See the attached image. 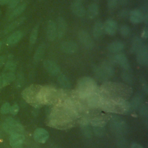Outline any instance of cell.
<instances>
[{"mask_svg":"<svg viewBox=\"0 0 148 148\" xmlns=\"http://www.w3.org/2000/svg\"><path fill=\"white\" fill-rule=\"evenodd\" d=\"M99 108L102 110L118 114H125L130 110V103L125 99L110 96L99 88Z\"/></svg>","mask_w":148,"mask_h":148,"instance_id":"6da1fadb","label":"cell"},{"mask_svg":"<svg viewBox=\"0 0 148 148\" xmlns=\"http://www.w3.org/2000/svg\"><path fill=\"white\" fill-rule=\"evenodd\" d=\"M101 89L110 96L125 99H128L132 93V90L130 86L121 83L106 82L102 84Z\"/></svg>","mask_w":148,"mask_h":148,"instance_id":"7a4b0ae2","label":"cell"},{"mask_svg":"<svg viewBox=\"0 0 148 148\" xmlns=\"http://www.w3.org/2000/svg\"><path fill=\"white\" fill-rule=\"evenodd\" d=\"M98 87L95 81L90 77H83L77 83L76 93L78 97L84 99L87 96L97 91Z\"/></svg>","mask_w":148,"mask_h":148,"instance_id":"3957f363","label":"cell"},{"mask_svg":"<svg viewBox=\"0 0 148 148\" xmlns=\"http://www.w3.org/2000/svg\"><path fill=\"white\" fill-rule=\"evenodd\" d=\"M42 87V86L38 84L29 86L23 91V98L26 102L34 106H40V94Z\"/></svg>","mask_w":148,"mask_h":148,"instance_id":"277c9868","label":"cell"},{"mask_svg":"<svg viewBox=\"0 0 148 148\" xmlns=\"http://www.w3.org/2000/svg\"><path fill=\"white\" fill-rule=\"evenodd\" d=\"M110 124L113 132L119 136H121L127 132V124L125 121L121 117L113 116L110 120Z\"/></svg>","mask_w":148,"mask_h":148,"instance_id":"5b68a950","label":"cell"},{"mask_svg":"<svg viewBox=\"0 0 148 148\" xmlns=\"http://www.w3.org/2000/svg\"><path fill=\"white\" fill-rule=\"evenodd\" d=\"M4 130L10 135L14 134H22L24 132V128L18 121L11 117L7 118L3 124Z\"/></svg>","mask_w":148,"mask_h":148,"instance_id":"8992f818","label":"cell"},{"mask_svg":"<svg viewBox=\"0 0 148 148\" xmlns=\"http://www.w3.org/2000/svg\"><path fill=\"white\" fill-rule=\"evenodd\" d=\"M79 39L80 42L86 47L88 49H91L94 46V42L89 34L84 30L79 31L78 33Z\"/></svg>","mask_w":148,"mask_h":148,"instance_id":"52a82bcc","label":"cell"},{"mask_svg":"<svg viewBox=\"0 0 148 148\" xmlns=\"http://www.w3.org/2000/svg\"><path fill=\"white\" fill-rule=\"evenodd\" d=\"M136 60L141 65H147L148 64V48L147 46H142L136 52Z\"/></svg>","mask_w":148,"mask_h":148,"instance_id":"ba28073f","label":"cell"},{"mask_svg":"<svg viewBox=\"0 0 148 148\" xmlns=\"http://www.w3.org/2000/svg\"><path fill=\"white\" fill-rule=\"evenodd\" d=\"M49 136V132L42 128H36L34 132V138L38 143H44L48 139Z\"/></svg>","mask_w":148,"mask_h":148,"instance_id":"9c48e42d","label":"cell"},{"mask_svg":"<svg viewBox=\"0 0 148 148\" xmlns=\"http://www.w3.org/2000/svg\"><path fill=\"white\" fill-rule=\"evenodd\" d=\"M117 28L118 25L117 22L112 19L107 20L103 25L104 31L106 34L110 35L115 34L117 30Z\"/></svg>","mask_w":148,"mask_h":148,"instance_id":"30bf717a","label":"cell"},{"mask_svg":"<svg viewBox=\"0 0 148 148\" xmlns=\"http://www.w3.org/2000/svg\"><path fill=\"white\" fill-rule=\"evenodd\" d=\"M43 66L45 69L52 75H56L58 74L60 71L58 65L54 62L50 60L45 61L43 62Z\"/></svg>","mask_w":148,"mask_h":148,"instance_id":"8fae6325","label":"cell"},{"mask_svg":"<svg viewBox=\"0 0 148 148\" xmlns=\"http://www.w3.org/2000/svg\"><path fill=\"white\" fill-rule=\"evenodd\" d=\"M78 49L77 45L72 41L64 42L61 45V50L68 54H72L75 53Z\"/></svg>","mask_w":148,"mask_h":148,"instance_id":"7c38bea8","label":"cell"},{"mask_svg":"<svg viewBox=\"0 0 148 148\" xmlns=\"http://www.w3.org/2000/svg\"><path fill=\"white\" fill-rule=\"evenodd\" d=\"M46 34L48 39L50 41L54 40L57 36L56 24L52 20H50L47 23Z\"/></svg>","mask_w":148,"mask_h":148,"instance_id":"4fadbf2b","label":"cell"},{"mask_svg":"<svg viewBox=\"0 0 148 148\" xmlns=\"http://www.w3.org/2000/svg\"><path fill=\"white\" fill-rule=\"evenodd\" d=\"M109 120V118L106 115H100L93 118L91 121V124L94 127H103Z\"/></svg>","mask_w":148,"mask_h":148,"instance_id":"5bb4252c","label":"cell"},{"mask_svg":"<svg viewBox=\"0 0 148 148\" xmlns=\"http://www.w3.org/2000/svg\"><path fill=\"white\" fill-rule=\"evenodd\" d=\"M72 12L78 17H83L86 14V11L84 7L79 2H74L71 5Z\"/></svg>","mask_w":148,"mask_h":148,"instance_id":"9a60e30c","label":"cell"},{"mask_svg":"<svg viewBox=\"0 0 148 148\" xmlns=\"http://www.w3.org/2000/svg\"><path fill=\"white\" fill-rule=\"evenodd\" d=\"M66 27L67 25L65 20L62 17H59L57 20V25H56L57 34L58 38H62L65 35Z\"/></svg>","mask_w":148,"mask_h":148,"instance_id":"2e32d148","label":"cell"},{"mask_svg":"<svg viewBox=\"0 0 148 148\" xmlns=\"http://www.w3.org/2000/svg\"><path fill=\"white\" fill-rule=\"evenodd\" d=\"M116 62L124 69V70H128L130 69V64L127 57L123 54H118L115 57Z\"/></svg>","mask_w":148,"mask_h":148,"instance_id":"e0dca14e","label":"cell"},{"mask_svg":"<svg viewBox=\"0 0 148 148\" xmlns=\"http://www.w3.org/2000/svg\"><path fill=\"white\" fill-rule=\"evenodd\" d=\"M16 78L13 72H8L0 75V88L13 82Z\"/></svg>","mask_w":148,"mask_h":148,"instance_id":"ac0fdd59","label":"cell"},{"mask_svg":"<svg viewBox=\"0 0 148 148\" xmlns=\"http://www.w3.org/2000/svg\"><path fill=\"white\" fill-rule=\"evenodd\" d=\"M24 136L20 134H12L9 138V142L12 146L22 145L24 141Z\"/></svg>","mask_w":148,"mask_h":148,"instance_id":"d6986e66","label":"cell"},{"mask_svg":"<svg viewBox=\"0 0 148 148\" xmlns=\"http://www.w3.org/2000/svg\"><path fill=\"white\" fill-rule=\"evenodd\" d=\"M130 18L133 23H140L143 21V14L139 10H133L130 12Z\"/></svg>","mask_w":148,"mask_h":148,"instance_id":"ffe728a7","label":"cell"},{"mask_svg":"<svg viewBox=\"0 0 148 148\" xmlns=\"http://www.w3.org/2000/svg\"><path fill=\"white\" fill-rule=\"evenodd\" d=\"M23 32L20 31H17L13 32L7 39L6 43L8 45H13L17 43L22 38Z\"/></svg>","mask_w":148,"mask_h":148,"instance_id":"44dd1931","label":"cell"},{"mask_svg":"<svg viewBox=\"0 0 148 148\" xmlns=\"http://www.w3.org/2000/svg\"><path fill=\"white\" fill-rule=\"evenodd\" d=\"M100 68L107 77L112 76L114 73V71L113 66L108 62H102Z\"/></svg>","mask_w":148,"mask_h":148,"instance_id":"7402d4cb","label":"cell"},{"mask_svg":"<svg viewBox=\"0 0 148 148\" xmlns=\"http://www.w3.org/2000/svg\"><path fill=\"white\" fill-rule=\"evenodd\" d=\"M104 31L103 28V25L101 21H98L95 23L94 28H93V36L95 38H98L101 37L103 34V32Z\"/></svg>","mask_w":148,"mask_h":148,"instance_id":"603a6c76","label":"cell"},{"mask_svg":"<svg viewBox=\"0 0 148 148\" xmlns=\"http://www.w3.org/2000/svg\"><path fill=\"white\" fill-rule=\"evenodd\" d=\"M124 44L120 41L113 42L110 43L108 47L109 51L112 53H117L121 51L124 49Z\"/></svg>","mask_w":148,"mask_h":148,"instance_id":"cb8c5ba5","label":"cell"},{"mask_svg":"<svg viewBox=\"0 0 148 148\" xmlns=\"http://www.w3.org/2000/svg\"><path fill=\"white\" fill-rule=\"evenodd\" d=\"M143 98L142 96L140 94H136L131 100V102L130 103V109H131L133 110H136L139 106L140 105L142 102Z\"/></svg>","mask_w":148,"mask_h":148,"instance_id":"d4e9b609","label":"cell"},{"mask_svg":"<svg viewBox=\"0 0 148 148\" xmlns=\"http://www.w3.org/2000/svg\"><path fill=\"white\" fill-rule=\"evenodd\" d=\"M81 130L83 134L87 138H90L91 136V131L88 124L87 121L85 119H83L80 123Z\"/></svg>","mask_w":148,"mask_h":148,"instance_id":"484cf974","label":"cell"},{"mask_svg":"<svg viewBox=\"0 0 148 148\" xmlns=\"http://www.w3.org/2000/svg\"><path fill=\"white\" fill-rule=\"evenodd\" d=\"M99 12V7L96 3L91 4L87 10V15L89 18H93L95 17Z\"/></svg>","mask_w":148,"mask_h":148,"instance_id":"4316f807","label":"cell"},{"mask_svg":"<svg viewBox=\"0 0 148 148\" xmlns=\"http://www.w3.org/2000/svg\"><path fill=\"white\" fill-rule=\"evenodd\" d=\"M25 20V18L24 17H22L15 20L10 25H9L7 27V28L5 30V33L6 34V33H8V32L12 31V30L15 29L16 27H17L18 26L21 25L24 21Z\"/></svg>","mask_w":148,"mask_h":148,"instance_id":"83f0119b","label":"cell"},{"mask_svg":"<svg viewBox=\"0 0 148 148\" xmlns=\"http://www.w3.org/2000/svg\"><path fill=\"white\" fill-rule=\"evenodd\" d=\"M58 82L60 85L64 88H69L71 87V83L68 79L64 75L61 74L58 77Z\"/></svg>","mask_w":148,"mask_h":148,"instance_id":"f1b7e54d","label":"cell"},{"mask_svg":"<svg viewBox=\"0 0 148 148\" xmlns=\"http://www.w3.org/2000/svg\"><path fill=\"white\" fill-rule=\"evenodd\" d=\"M45 50V45L44 43L40 44L36 49L34 54V60L36 61H39L43 57Z\"/></svg>","mask_w":148,"mask_h":148,"instance_id":"f546056e","label":"cell"},{"mask_svg":"<svg viewBox=\"0 0 148 148\" xmlns=\"http://www.w3.org/2000/svg\"><path fill=\"white\" fill-rule=\"evenodd\" d=\"M26 8V3H23L17 7H16L10 16V18H13L17 17L22 13Z\"/></svg>","mask_w":148,"mask_h":148,"instance_id":"4dcf8cb0","label":"cell"},{"mask_svg":"<svg viewBox=\"0 0 148 148\" xmlns=\"http://www.w3.org/2000/svg\"><path fill=\"white\" fill-rule=\"evenodd\" d=\"M142 46V43L141 40L138 38H135L132 42L131 47V53H136Z\"/></svg>","mask_w":148,"mask_h":148,"instance_id":"1f68e13d","label":"cell"},{"mask_svg":"<svg viewBox=\"0 0 148 148\" xmlns=\"http://www.w3.org/2000/svg\"><path fill=\"white\" fill-rule=\"evenodd\" d=\"M39 31V25H36L31 31L30 36H29V43L31 45H34L37 39Z\"/></svg>","mask_w":148,"mask_h":148,"instance_id":"d6a6232c","label":"cell"},{"mask_svg":"<svg viewBox=\"0 0 148 148\" xmlns=\"http://www.w3.org/2000/svg\"><path fill=\"white\" fill-rule=\"evenodd\" d=\"M122 78L126 83L129 84L132 83L133 77L130 71V69L124 70V71L122 73Z\"/></svg>","mask_w":148,"mask_h":148,"instance_id":"836d02e7","label":"cell"},{"mask_svg":"<svg viewBox=\"0 0 148 148\" xmlns=\"http://www.w3.org/2000/svg\"><path fill=\"white\" fill-rule=\"evenodd\" d=\"M94 73L95 74V75L97 76V77H98L99 79L101 80H106V78H108L106 77V76L104 74V73L103 72V71H102V69H101L100 66H96L94 68Z\"/></svg>","mask_w":148,"mask_h":148,"instance_id":"e575fe53","label":"cell"},{"mask_svg":"<svg viewBox=\"0 0 148 148\" xmlns=\"http://www.w3.org/2000/svg\"><path fill=\"white\" fill-rule=\"evenodd\" d=\"M120 34L123 36H127L130 33V27L128 25H123L120 27Z\"/></svg>","mask_w":148,"mask_h":148,"instance_id":"d590c367","label":"cell"},{"mask_svg":"<svg viewBox=\"0 0 148 148\" xmlns=\"http://www.w3.org/2000/svg\"><path fill=\"white\" fill-rule=\"evenodd\" d=\"M140 115L147 119V112H148V109H147V106L146 104H143L142 105V106L140 108Z\"/></svg>","mask_w":148,"mask_h":148,"instance_id":"8d00e7d4","label":"cell"},{"mask_svg":"<svg viewBox=\"0 0 148 148\" xmlns=\"http://www.w3.org/2000/svg\"><path fill=\"white\" fill-rule=\"evenodd\" d=\"M94 132L95 135L98 136H102L104 135L105 131L103 127H94Z\"/></svg>","mask_w":148,"mask_h":148,"instance_id":"74e56055","label":"cell"},{"mask_svg":"<svg viewBox=\"0 0 148 148\" xmlns=\"http://www.w3.org/2000/svg\"><path fill=\"white\" fill-rule=\"evenodd\" d=\"M16 68V64L12 61H8L5 65V69L7 70H10L13 71Z\"/></svg>","mask_w":148,"mask_h":148,"instance_id":"f35d334b","label":"cell"},{"mask_svg":"<svg viewBox=\"0 0 148 148\" xmlns=\"http://www.w3.org/2000/svg\"><path fill=\"white\" fill-rule=\"evenodd\" d=\"M10 104L8 102H6L5 103H3L1 108V112L2 114H6L8 113L9 112V110H10Z\"/></svg>","mask_w":148,"mask_h":148,"instance_id":"ab89813d","label":"cell"},{"mask_svg":"<svg viewBox=\"0 0 148 148\" xmlns=\"http://www.w3.org/2000/svg\"><path fill=\"white\" fill-rule=\"evenodd\" d=\"M19 110V107L17 104H14L10 108L9 112L13 115H16Z\"/></svg>","mask_w":148,"mask_h":148,"instance_id":"60d3db41","label":"cell"},{"mask_svg":"<svg viewBox=\"0 0 148 148\" xmlns=\"http://www.w3.org/2000/svg\"><path fill=\"white\" fill-rule=\"evenodd\" d=\"M119 0H108V8L110 10H113L117 6Z\"/></svg>","mask_w":148,"mask_h":148,"instance_id":"b9f144b4","label":"cell"},{"mask_svg":"<svg viewBox=\"0 0 148 148\" xmlns=\"http://www.w3.org/2000/svg\"><path fill=\"white\" fill-rule=\"evenodd\" d=\"M119 148H127V143L125 140L122 138H120L118 141Z\"/></svg>","mask_w":148,"mask_h":148,"instance_id":"7bdbcfd3","label":"cell"},{"mask_svg":"<svg viewBox=\"0 0 148 148\" xmlns=\"http://www.w3.org/2000/svg\"><path fill=\"white\" fill-rule=\"evenodd\" d=\"M9 3V6L10 9L15 8L16 6L18 5V3H19V0H10Z\"/></svg>","mask_w":148,"mask_h":148,"instance_id":"ee69618b","label":"cell"},{"mask_svg":"<svg viewBox=\"0 0 148 148\" xmlns=\"http://www.w3.org/2000/svg\"><path fill=\"white\" fill-rule=\"evenodd\" d=\"M142 36L144 38H147V36H148V29H147V27H145V28L143 29V32H142Z\"/></svg>","mask_w":148,"mask_h":148,"instance_id":"f6af8a7d","label":"cell"},{"mask_svg":"<svg viewBox=\"0 0 148 148\" xmlns=\"http://www.w3.org/2000/svg\"><path fill=\"white\" fill-rule=\"evenodd\" d=\"M130 148H143L141 145L136 143H132L131 145Z\"/></svg>","mask_w":148,"mask_h":148,"instance_id":"bcb514c9","label":"cell"},{"mask_svg":"<svg viewBox=\"0 0 148 148\" xmlns=\"http://www.w3.org/2000/svg\"><path fill=\"white\" fill-rule=\"evenodd\" d=\"M5 56H1L0 57V68L2 66V65L4 64L5 62Z\"/></svg>","mask_w":148,"mask_h":148,"instance_id":"7dc6e473","label":"cell"},{"mask_svg":"<svg viewBox=\"0 0 148 148\" xmlns=\"http://www.w3.org/2000/svg\"><path fill=\"white\" fill-rule=\"evenodd\" d=\"M142 85H143V88L144 89V91H145L146 93L147 92V85L146 82H142Z\"/></svg>","mask_w":148,"mask_h":148,"instance_id":"c3c4849f","label":"cell"},{"mask_svg":"<svg viewBox=\"0 0 148 148\" xmlns=\"http://www.w3.org/2000/svg\"><path fill=\"white\" fill-rule=\"evenodd\" d=\"M10 0H0V5H5L9 3Z\"/></svg>","mask_w":148,"mask_h":148,"instance_id":"681fc988","label":"cell"},{"mask_svg":"<svg viewBox=\"0 0 148 148\" xmlns=\"http://www.w3.org/2000/svg\"><path fill=\"white\" fill-rule=\"evenodd\" d=\"M12 148H23L22 146H12Z\"/></svg>","mask_w":148,"mask_h":148,"instance_id":"f907efd6","label":"cell"},{"mask_svg":"<svg viewBox=\"0 0 148 148\" xmlns=\"http://www.w3.org/2000/svg\"><path fill=\"white\" fill-rule=\"evenodd\" d=\"M1 47H2V42L0 41V50L1 49Z\"/></svg>","mask_w":148,"mask_h":148,"instance_id":"816d5d0a","label":"cell"},{"mask_svg":"<svg viewBox=\"0 0 148 148\" xmlns=\"http://www.w3.org/2000/svg\"><path fill=\"white\" fill-rule=\"evenodd\" d=\"M1 133L0 132V139H1Z\"/></svg>","mask_w":148,"mask_h":148,"instance_id":"f5cc1de1","label":"cell"}]
</instances>
